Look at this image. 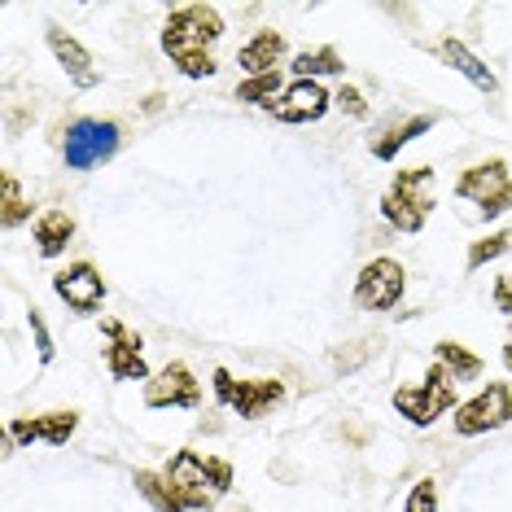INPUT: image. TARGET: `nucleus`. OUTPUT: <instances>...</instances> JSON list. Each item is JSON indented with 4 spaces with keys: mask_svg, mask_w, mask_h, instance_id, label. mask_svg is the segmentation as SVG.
<instances>
[{
    "mask_svg": "<svg viewBox=\"0 0 512 512\" xmlns=\"http://www.w3.org/2000/svg\"><path fill=\"white\" fill-rule=\"evenodd\" d=\"M289 71H294V79H324V75H346V62H342V53H337L333 44H320V49L294 53Z\"/></svg>",
    "mask_w": 512,
    "mask_h": 512,
    "instance_id": "412c9836",
    "label": "nucleus"
},
{
    "mask_svg": "<svg viewBox=\"0 0 512 512\" xmlns=\"http://www.w3.org/2000/svg\"><path fill=\"white\" fill-rule=\"evenodd\" d=\"M31 237H36L40 259H62L66 246L75 241V215H66V211H44V215L36 219V228H31Z\"/></svg>",
    "mask_w": 512,
    "mask_h": 512,
    "instance_id": "6ab92c4d",
    "label": "nucleus"
},
{
    "mask_svg": "<svg viewBox=\"0 0 512 512\" xmlns=\"http://www.w3.org/2000/svg\"><path fill=\"white\" fill-rule=\"evenodd\" d=\"M512 250V228H499V232H486L482 241H473L469 254H464V267L469 272H482L486 263H495V259H504V254Z\"/></svg>",
    "mask_w": 512,
    "mask_h": 512,
    "instance_id": "b1692460",
    "label": "nucleus"
},
{
    "mask_svg": "<svg viewBox=\"0 0 512 512\" xmlns=\"http://www.w3.org/2000/svg\"><path fill=\"white\" fill-rule=\"evenodd\" d=\"M101 333L110 337V346L101 351V364L114 381H149L154 372L145 364V342L141 333H132L123 320H101Z\"/></svg>",
    "mask_w": 512,
    "mask_h": 512,
    "instance_id": "9b49d317",
    "label": "nucleus"
},
{
    "mask_svg": "<svg viewBox=\"0 0 512 512\" xmlns=\"http://www.w3.org/2000/svg\"><path fill=\"white\" fill-rule=\"evenodd\" d=\"M162 473H167V482L184 512H211L219 499L232 491V477H237L228 460L197 456V451H176Z\"/></svg>",
    "mask_w": 512,
    "mask_h": 512,
    "instance_id": "f03ea898",
    "label": "nucleus"
},
{
    "mask_svg": "<svg viewBox=\"0 0 512 512\" xmlns=\"http://www.w3.org/2000/svg\"><path fill=\"white\" fill-rule=\"evenodd\" d=\"M224 40V14L215 5H180L162 22V53L184 79L219 75L215 44Z\"/></svg>",
    "mask_w": 512,
    "mask_h": 512,
    "instance_id": "f257e3e1",
    "label": "nucleus"
},
{
    "mask_svg": "<svg viewBox=\"0 0 512 512\" xmlns=\"http://www.w3.org/2000/svg\"><path fill=\"white\" fill-rule=\"evenodd\" d=\"M289 53V44L281 31H272V27H263V31H254V36L237 49V66L246 71V79L254 75H276L281 71V57Z\"/></svg>",
    "mask_w": 512,
    "mask_h": 512,
    "instance_id": "f3484780",
    "label": "nucleus"
},
{
    "mask_svg": "<svg viewBox=\"0 0 512 512\" xmlns=\"http://www.w3.org/2000/svg\"><path fill=\"white\" fill-rule=\"evenodd\" d=\"M434 364H442L451 372V381H477L486 372V359L482 355H473L469 346H460V342H451V337H442V342H434Z\"/></svg>",
    "mask_w": 512,
    "mask_h": 512,
    "instance_id": "aec40b11",
    "label": "nucleus"
},
{
    "mask_svg": "<svg viewBox=\"0 0 512 512\" xmlns=\"http://www.w3.org/2000/svg\"><path fill=\"white\" fill-rule=\"evenodd\" d=\"M495 311L512 320V272H504V276L495 281Z\"/></svg>",
    "mask_w": 512,
    "mask_h": 512,
    "instance_id": "c85d7f7f",
    "label": "nucleus"
},
{
    "mask_svg": "<svg viewBox=\"0 0 512 512\" xmlns=\"http://www.w3.org/2000/svg\"><path fill=\"white\" fill-rule=\"evenodd\" d=\"M434 123H438L434 114H416V119H403V123H394V127H381V132L368 136V154L381 158V162L399 158V149L412 145V141H421L425 132H434Z\"/></svg>",
    "mask_w": 512,
    "mask_h": 512,
    "instance_id": "a211bd4d",
    "label": "nucleus"
},
{
    "mask_svg": "<svg viewBox=\"0 0 512 512\" xmlns=\"http://www.w3.org/2000/svg\"><path fill=\"white\" fill-rule=\"evenodd\" d=\"M27 219H31V202L22 197V180L14 171H5V176H0V228L14 232L18 224H27Z\"/></svg>",
    "mask_w": 512,
    "mask_h": 512,
    "instance_id": "5701e85b",
    "label": "nucleus"
},
{
    "mask_svg": "<svg viewBox=\"0 0 512 512\" xmlns=\"http://www.w3.org/2000/svg\"><path fill=\"white\" fill-rule=\"evenodd\" d=\"M434 53H438V62H442V66H451L456 75H464L477 92H486V97H495V92H499L495 71H491V66H486L482 57H477L464 40H456V36H442V40L434 44Z\"/></svg>",
    "mask_w": 512,
    "mask_h": 512,
    "instance_id": "dca6fc26",
    "label": "nucleus"
},
{
    "mask_svg": "<svg viewBox=\"0 0 512 512\" xmlns=\"http://www.w3.org/2000/svg\"><path fill=\"white\" fill-rule=\"evenodd\" d=\"M333 110H342L346 119H368V114H372L368 101H364V92L351 88V84H342V88L333 92Z\"/></svg>",
    "mask_w": 512,
    "mask_h": 512,
    "instance_id": "cd10ccee",
    "label": "nucleus"
},
{
    "mask_svg": "<svg viewBox=\"0 0 512 512\" xmlns=\"http://www.w3.org/2000/svg\"><path fill=\"white\" fill-rule=\"evenodd\" d=\"M119 141L123 132L114 119H75L62 132V158L71 171H92L119 154Z\"/></svg>",
    "mask_w": 512,
    "mask_h": 512,
    "instance_id": "423d86ee",
    "label": "nucleus"
},
{
    "mask_svg": "<svg viewBox=\"0 0 512 512\" xmlns=\"http://www.w3.org/2000/svg\"><path fill=\"white\" fill-rule=\"evenodd\" d=\"M197 403H202V381L193 377V368L184 364V359L162 364L154 377L145 381V407L149 412H167V407H184V412H193Z\"/></svg>",
    "mask_w": 512,
    "mask_h": 512,
    "instance_id": "9d476101",
    "label": "nucleus"
},
{
    "mask_svg": "<svg viewBox=\"0 0 512 512\" xmlns=\"http://www.w3.org/2000/svg\"><path fill=\"white\" fill-rule=\"evenodd\" d=\"M53 294L62 298L75 316H92V311L106 302V276H101L88 259H79L53 276Z\"/></svg>",
    "mask_w": 512,
    "mask_h": 512,
    "instance_id": "ddd939ff",
    "label": "nucleus"
},
{
    "mask_svg": "<svg viewBox=\"0 0 512 512\" xmlns=\"http://www.w3.org/2000/svg\"><path fill=\"white\" fill-rule=\"evenodd\" d=\"M429 215H434V167L394 171L390 189L381 193V219L403 237H416V232H425Z\"/></svg>",
    "mask_w": 512,
    "mask_h": 512,
    "instance_id": "7ed1b4c3",
    "label": "nucleus"
},
{
    "mask_svg": "<svg viewBox=\"0 0 512 512\" xmlns=\"http://www.w3.org/2000/svg\"><path fill=\"white\" fill-rule=\"evenodd\" d=\"M456 197L482 206V219H499L512 211V171L504 158H486L473 162L469 171L456 180Z\"/></svg>",
    "mask_w": 512,
    "mask_h": 512,
    "instance_id": "0eeeda50",
    "label": "nucleus"
},
{
    "mask_svg": "<svg viewBox=\"0 0 512 512\" xmlns=\"http://www.w3.org/2000/svg\"><path fill=\"white\" fill-rule=\"evenodd\" d=\"M403 512H438V482L434 477H421V482L407 491Z\"/></svg>",
    "mask_w": 512,
    "mask_h": 512,
    "instance_id": "a878e982",
    "label": "nucleus"
},
{
    "mask_svg": "<svg viewBox=\"0 0 512 512\" xmlns=\"http://www.w3.org/2000/svg\"><path fill=\"white\" fill-rule=\"evenodd\" d=\"M132 486H136V495H141L154 512H184L180 499H176V491H171V482H167V473H158V469H136V473H132Z\"/></svg>",
    "mask_w": 512,
    "mask_h": 512,
    "instance_id": "4be33fe9",
    "label": "nucleus"
},
{
    "mask_svg": "<svg viewBox=\"0 0 512 512\" xmlns=\"http://www.w3.org/2000/svg\"><path fill=\"white\" fill-rule=\"evenodd\" d=\"M44 40H49V53L57 57V66H62L66 79H71L79 92L101 84V71H97V62H92V53L71 36V31H62L57 22H49V27H44Z\"/></svg>",
    "mask_w": 512,
    "mask_h": 512,
    "instance_id": "2eb2a0df",
    "label": "nucleus"
},
{
    "mask_svg": "<svg viewBox=\"0 0 512 512\" xmlns=\"http://www.w3.org/2000/svg\"><path fill=\"white\" fill-rule=\"evenodd\" d=\"M27 329H31V337H36V355H40V364L49 368L53 364V355H57V346H53V333H49V324H44V316L36 307L27 311Z\"/></svg>",
    "mask_w": 512,
    "mask_h": 512,
    "instance_id": "bb28decb",
    "label": "nucleus"
},
{
    "mask_svg": "<svg viewBox=\"0 0 512 512\" xmlns=\"http://www.w3.org/2000/svg\"><path fill=\"white\" fill-rule=\"evenodd\" d=\"M390 403H394V412L416 429H429L438 416H447L451 407H460L456 403V381H451V372L442 364H429L416 386H399Z\"/></svg>",
    "mask_w": 512,
    "mask_h": 512,
    "instance_id": "20e7f679",
    "label": "nucleus"
},
{
    "mask_svg": "<svg viewBox=\"0 0 512 512\" xmlns=\"http://www.w3.org/2000/svg\"><path fill=\"white\" fill-rule=\"evenodd\" d=\"M79 429V412H40V416H14L5 425L9 447H31V442H44V447H66Z\"/></svg>",
    "mask_w": 512,
    "mask_h": 512,
    "instance_id": "f8f14e48",
    "label": "nucleus"
},
{
    "mask_svg": "<svg viewBox=\"0 0 512 512\" xmlns=\"http://www.w3.org/2000/svg\"><path fill=\"white\" fill-rule=\"evenodd\" d=\"M215 381V403L237 412L241 421H263L272 407L285 403V381L281 377H250V381H237L228 368H215L211 372Z\"/></svg>",
    "mask_w": 512,
    "mask_h": 512,
    "instance_id": "39448f33",
    "label": "nucleus"
},
{
    "mask_svg": "<svg viewBox=\"0 0 512 512\" xmlns=\"http://www.w3.org/2000/svg\"><path fill=\"white\" fill-rule=\"evenodd\" d=\"M512 425V381H491L486 390H477L473 399H464L451 416V429L460 438H482L495 429Z\"/></svg>",
    "mask_w": 512,
    "mask_h": 512,
    "instance_id": "6e6552de",
    "label": "nucleus"
},
{
    "mask_svg": "<svg viewBox=\"0 0 512 512\" xmlns=\"http://www.w3.org/2000/svg\"><path fill=\"white\" fill-rule=\"evenodd\" d=\"M285 92V84H281V71L276 75H254V79H241L237 84V101H246V106H272L276 97Z\"/></svg>",
    "mask_w": 512,
    "mask_h": 512,
    "instance_id": "393cba45",
    "label": "nucleus"
},
{
    "mask_svg": "<svg viewBox=\"0 0 512 512\" xmlns=\"http://www.w3.org/2000/svg\"><path fill=\"white\" fill-rule=\"evenodd\" d=\"M504 368L512 372V329H508V342H504Z\"/></svg>",
    "mask_w": 512,
    "mask_h": 512,
    "instance_id": "c756f323",
    "label": "nucleus"
},
{
    "mask_svg": "<svg viewBox=\"0 0 512 512\" xmlns=\"http://www.w3.org/2000/svg\"><path fill=\"white\" fill-rule=\"evenodd\" d=\"M403 289H407V272L399 259L381 254L359 267L355 276V307L359 311H394L403 302Z\"/></svg>",
    "mask_w": 512,
    "mask_h": 512,
    "instance_id": "1a4fd4ad",
    "label": "nucleus"
},
{
    "mask_svg": "<svg viewBox=\"0 0 512 512\" xmlns=\"http://www.w3.org/2000/svg\"><path fill=\"white\" fill-rule=\"evenodd\" d=\"M333 110V92L320 88V79H294L281 97L267 106L276 123H320Z\"/></svg>",
    "mask_w": 512,
    "mask_h": 512,
    "instance_id": "4468645a",
    "label": "nucleus"
}]
</instances>
